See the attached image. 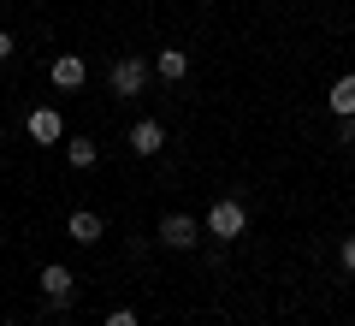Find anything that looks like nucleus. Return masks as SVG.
<instances>
[{"label": "nucleus", "instance_id": "6e6552de", "mask_svg": "<svg viewBox=\"0 0 355 326\" xmlns=\"http://www.w3.org/2000/svg\"><path fill=\"white\" fill-rule=\"evenodd\" d=\"M101 213H95V208H77L71 213V220H65V238H71V243H101Z\"/></svg>", "mask_w": 355, "mask_h": 326}, {"label": "nucleus", "instance_id": "0eeeda50", "mask_svg": "<svg viewBox=\"0 0 355 326\" xmlns=\"http://www.w3.org/2000/svg\"><path fill=\"white\" fill-rule=\"evenodd\" d=\"M48 77H53V89H83L89 65H83V54H60V60L48 65Z\"/></svg>", "mask_w": 355, "mask_h": 326}, {"label": "nucleus", "instance_id": "ddd939ff", "mask_svg": "<svg viewBox=\"0 0 355 326\" xmlns=\"http://www.w3.org/2000/svg\"><path fill=\"white\" fill-rule=\"evenodd\" d=\"M338 142H343V149H355V113L338 119Z\"/></svg>", "mask_w": 355, "mask_h": 326}, {"label": "nucleus", "instance_id": "dca6fc26", "mask_svg": "<svg viewBox=\"0 0 355 326\" xmlns=\"http://www.w3.org/2000/svg\"><path fill=\"white\" fill-rule=\"evenodd\" d=\"M6 326H18V320H6Z\"/></svg>", "mask_w": 355, "mask_h": 326}, {"label": "nucleus", "instance_id": "7ed1b4c3", "mask_svg": "<svg viewBox=\"0 0 355 326\" xmlns=\"http://www.w3.org/2000/svg\"><path fill=\"white\" fill-rule=\"evenodd\" d=\"M154 238H160L166 250H196V243H202V226H196L190 213H166V220H160V231H154Z\"/></svg>", "mask_w": 355, "mask_h": 326}, {"label": "nucleus", "instance_id": "4468645a", "mask_svg": "<svg viewBox=\"0 0 355 326\" xmlns=\"http://www.w3.org/2000/svg\"><path fill=\"white\" fill-rule=\"evenodd\" d=\"M107 326H137V309H113V314H107Z\"/></svg>", "mask_w": 355, "mask_h": 326}, {"label": "nucleus", "instance_id": "1a4fd4ad", "mask_svg": "<svg viewBox=\"0 0 355 326\" xmlns=\"http://www.w3.org/2000/svg\"><path fill=\"white\" fill-rule=\"evenodd\" d=\"M154 72H160L166 83H184V77H190V54L184 48H160L154 54Z\"/></svg>", "mask_w": 355, "mask_h": 326}, {"label": "nucleus", "instance_id": "2eb2a0df", "mask_svg": "<svg viewBox=\"0 0 355 326\" xmlns=\"http://www.w3.org/2000/svg\"><path fill=\"white\" fill-rule=\"evenodd\" d=\"M18 54V42H12V30H0V60H12Z\"/></svg>", "mask_w": 355, "mask_h": 326}, {"label": "nucleus", "instance_id": "20e7f679", "mask_svg": "<svg viewBox=\"0 0 355 326\" xmlns=\"http://www.w3.org/2000/svg\"><path fill=\"white\" fill-rule=\"evenodd\" d=\"M24 131H30V142H36V149H48V142H65V119L53 113V107H30Z\"/></svg>", "mask_w": 355, "mask_h": 326}, {"label": "nucleus", "instance_id": "f03ea898", "mask_svg": "<svg viewBox=\"0 0 355 326\" xmlns=\"http://www.w3.org/2000/svg\"><path fill=\"white\" fill-rule=\"evenodd\" d=\"M107 83H113V95H142L148 89V60H137V54H125V60H113V72H107Z\"/></svg>", "mask_w": 355, "mask_h": 326}, {"label": "nucleus", "instance_id": "39448f33", "mask_svg": "<svg viewBox=\"0 0 355 326\" xmlns=\"http://www.w3.org/2000/svg\"><path fill=\"white\" fill-rule=\"evenodd\" d=\"M160 149H166V125H160V119H137V125H130V154L154 161Z\"/></svg>", "mask_w": 355, "mask_h": 326}, {"label": "nucleus", "instance_id": "9b49d317", "mask_svg": "<svg viewBox=\"0 0 355 326\" xmlns=\"http://www.w3.org/2000/svg\"><path fill=\"white\" fill-rule=\"evenodd\" d=\"M326 101H331V113H338V119H349V113H355V72H349V77H338Z\"/></svg>", "mask_w": 355, "mask_h": 326}, {"label": "nucleus", "instance_id": "f8f14e48", "mask_svg": "<svg viewBox=\"0 0 355 326\" xmlns=\"http://www.w3.org/2000/svg\"><path fill=\"white\" fill-rule=\"evenodd\" d=\"M338 261H343V273L355 279V238H343V243H338Z\"/></svg>", "mask_w": 355, "mask_h": 326}, {"label": "nucleus", "instance_id": "423d86ee", "mask_svg": "<svg viewBox=\"0 0 355 326\" xmlns=\"http://www.w3.org/2000/svg\"><path fill=\"white\" fill-rule=\"evenodd\" d=\"M36 285H42V297L48 302H71V291H77V279H71V267H60V261H48L36 273Z\"/></svg>", "mask_w": 355, "mask_h": 326}, {"label": "nucleus", "instance_id": "f257e3e1", "mask_svg": "<svg viewBox=\"0 0 355 326\" xmlns=\"http://www.w3.org/2000/svg\"><path fill=\"white\" fill-rule=\"evenodd\" d=\"M202 231H207V238H219V243H231V238H243V231H249V208H243L237 196H219L214 208H207V220H202Z\"/></svg>", "mask_w": 355, "mask_h": 326}, {"label": "nucleus", "instance_id": "9d476101", "mask_svg": "<svg viewBox=\"0 0 355 326\" xmlns=\"http://www.w3.org/2000/svg\"><path fill=\"white\" fill-rule=\"evenodd\" d=\"M65 161H71L77 172H89V166L101 161V149H95V142H89V137H65Z\"/></svg>", "mask_w": 355, "mask_h": 326}]
</instances>
